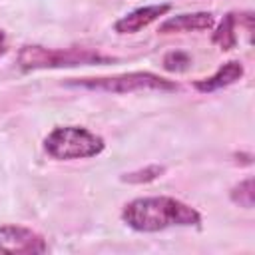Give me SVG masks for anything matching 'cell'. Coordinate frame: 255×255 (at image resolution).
Masks as SVG:
<instances>
[{"mask_svg": "<svg viewBox=\"0 0 255 255\" xmlns=\"http://www.w3.org/2000/svg\"><path fill=\"white\" fill-rule=\"evenodd\" d=\"M215 18L211 12H191V14H177L159 24V34H183V32H201L211 30Z\"/></svg>", "mask_w": 255, "mask_h": 255, "instance_id": "obj_7", "label": "cell"}, {"mask_svg": "<svg viewBox=\"0 0 255 255\" xmlns=\"http://www.w3.org/2000/svg\"><path fill=\"white\" fill-rule=\"evenodd\" d=\"M70 86L86 88L94 92H112V94H128V92H141V90H159V92H173L177 84L165 80L151 72H128L116 76H102V78H82L70 82Z\"/></svg>", "mask_w": 255, "mask_h": 255, "instance_id": "obj_4", "label": "cell"}, {"mask_svg": "<svg viewBox=\"0 0 255 255\" xmlns=\"http://www.w3.org/2000/svg\"><path fill=\"white\" fill-rule=\"evenodd\" d=\"M6 52V34L0 30V56Z\"/></svg>", "mask_w": 255, "mask_h": 255, "instance_id": "obj_13", "label": "cell"}, {"mask_svg": "<svg viewBox=\"0 0 255 255\" xmlns=\"http://www.w3.org/2000/svg\"><path fill=\"white\" fill-rule=\"evenodd\" d=\"M169 10H171V4H149V6L135 8V10L128 12L126 16H122L120 20H116L114 30L118 34H135V32L147 28L151 22L165 16Z\"/></svg>", "mask_w": 255, "mask_h": 255, "instance_id": "obj_6", "label": "cell"}, {"mask_svg": "<svg viewBox=\"0 0 255 255\" xmlns=\"http://www.w3.org/2000/svg\"><path fill=\"white\" fill-rule=\"evenodd\" d=\"M189 64H191V58L185 52H169L163 56V68L169 72H183L189 68Z\"/></svg>", "mask_w": 255, "mask_h": 255, "instance_id": "obj_12", "label": "cell"}, {"mask_svg": "<svg viewBox=\"0 0 255 255\" xmlns=\"http://www.w3.org/2000/svg\"><path fill=\"white\" fill-rule=\"evenodd\" d=\"M44 237L22 225H0V253H46Z\"/></svg>", "mask_w": 255, "mask_h": 255, "instance_id": "obj_5", "label": "cell"}, {"mask_svg": "<svg viewBox=\"0 0 255 255\" xmlns=\"http://www.w3.org/2000/svg\"><path fill=\"white\" fill-rule=\"evenodd\" d=\"M245 74V68L241 62L237 60H229L225 62L213 76L209 78H203V80H197L193 84V88L201 94H209V92H215V90H221V88H227L231 84H235L237 80H241Z\"/></svg>", "mask_w": 255, "mask_h": 255, "instance_id": "obj_8", "label": "cell"}, {"mask_svg": "<svg viewBox=\"0 0 255 255\" xmlns=\"http://www.w3.org/2000/svg\"><path fill=\"white\" fill-rule=\"evenodd\" d=\"M122 219L135 231L155 233L169 227H197L201 223V215L191 205L167 197H137L124 205Z\"/></svg>", "mask_w": 255, "mask_h": 255, "instance_id": "obj_1", "label": "cell"}, {"mask_svg": "<svg viewBox=\"0 0 255 255\" xmlns=\"http://www.w3.org/2000/svg\"><path fill=\"white\" fill-rule=\"evenodd\" d=\"M243 16H245V12H241V14H235V12H229L223 20H221V24L217 26V30L213 32V44H217L221 50H231V48H235V44H237V24L243 20Z\"/></svg>", "mask_w": 255, "mask_h": 255, "instance_id": "obj_9", "label": "cell"}, {"mask_svg": "<svg viewBox=\"0 0 255 255\" xmlns=\"http://www.w3.org/2000/svg\"><path fill=\"white\" fill-rule=\"evenodd\" d=\"M112 62L110 56L90 50V48H44V46H24L18 52V64L24 70H44V68H72L88 64Z\"/></svg>", "mask_w": 255, "mask_h": 255, "instance_id": "obj_2", "label": "cell"}, {"mask_svg": "<svg viewBox=\"0 0 255 255\" xmlns=\"http://www.w3.org/2000/svg\"><path fill=\"white\" fill-rule=\"evenodd\" d=\"M106 143L98 133L80 126L54 128L44 139V149L54 159H86L100 155Z\"/></svg>", "mask_w": 255, "mask_h": 255, "instance_id": "obj_3", "label": "cell"}, {"mask_svg": "<svg viewBox=\"0 0 255 255\" xmlns=\"http://www.w3.org/2000/svg\"><path fill=\"white\" fill-rule=\"evenodd\" d=\"M231 201L245 207V209H251L253 207V201H255V193H253V179L247 177L243 181H239L233 189H231Z\"/></svg>", "mask_w": 255, "mask_h": 255, "instance_id": "obj_10", "label": "cell"}, {"mask_svg": "<svg viewBox=\"0 0 255 255\" xmlns=\"http://www.w3.org/2000/svg\"><path fill=\"white\" fill-rule=\"evenodd\" d=\"M165 171L163 165H147L143 169H137V171H131V173H126L122 179L128 181V183H149L153 179H157L161 173Z\"/></svg>", "mask_w": 255, "mask_h": 255, "instance_id": "obj_11", "label": "cell"}]
</instances>
